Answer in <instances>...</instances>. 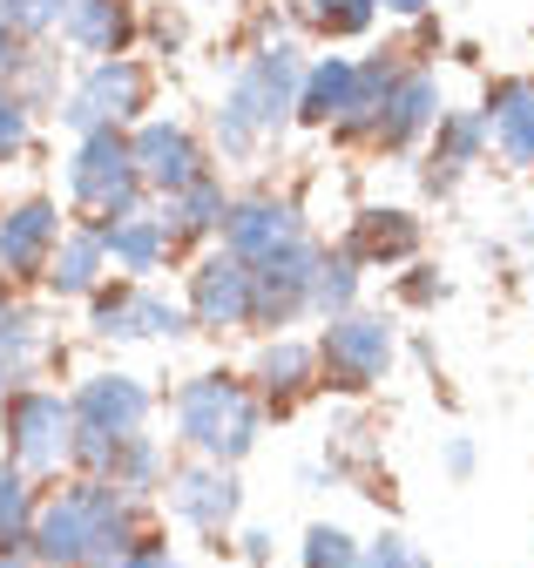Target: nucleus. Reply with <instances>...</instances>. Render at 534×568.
I'll list each match as a JSON object with an SVG mask.
<instances>
[{"label": "nucleus", "instance_id": "nucleus-29", "mask_svg": "<svg viewBox=\"0 0 534 568\" xmlns=\"http://www.w3.org/2000/svg\"><path fill=\"white\" fill-rule=\"evenodd\" d=\"M285 14L318 41H352L379 21V0H285Z\"/></svg>", "mask_w": 534, "mask_h": 568}, {"label": "nucleus", "instance_id": "nucleus-36", "mask_svg": "<svg viewBox=\"0 0 534 568\" xmlns=\"http://www.w3.org/2000/svg\"><path fill=\"white\" fill-rule=\"evenodd\" d=\"M366 568H433V555L407 535V528H386L366 541Z\"/></svg>", "mask_w": 534, "mask_h": 568}, {"label": "nucleus", "instance_id": "nucleus-23", "mask_svg": "<svg viewBox=\"0 0 534 568\" xmlns=\"http://www.w3.org/2000/svg\"><path fill=\"white\" fill-rule=\"evenodd\" d=\"M487 142H494V156L514 163V170H534V75H501L487 89Z\"/></svg>", "mask_w": 534, "mask_h": 568}, {"label": "nucleus", "instance_id": "nucleus-35", "mask_svg": "<svg viewBox=\"0 0 534 568\" xmlns=\"http://www.w3.org/2000/svg\"><path fill=\"white\" fill-rule=\"evenodd\" d=\"M0 14H8V28H14L21 41H48V34H61L69 0H0Z\"/></svg>", "mask_w": 534, "mask_h": 568}, {"label": "nucleus", "instance_id": "nucleus-26", "mask_svg": "<svg viewBox=\"0 0 534 568\" xmlns=\"http://www.w3.org/2000/svg\"><path fill=\"white\" fill-rule=\"evenodd\" d=\"M399 48H379V54H366V61H352V102H346V115L331 122V142H372V122H379V109H386V95H392V82H399Z\"/></svg>", "mask_w": 534, "mask_h": 568}, {"label": "nucleus", "instance_id": "nucleus-32", "mask_svg": "<svg viewBox=\"0 0 534 568\" xmlns=\"http://www.w3.org/2000/svg\"><path fill=\"white\" fill-rule=\"evenodd\" d=\"M8 89H14L34 115H54V109H61V54L34 41V48H28V61L14 68V82H8Z\"/></svg>", "mask_w": 534, "mask_h": 568}, {"label": "nucleus", "instance_id": "nucleus-22", "mask_svg": "<svg viewBox=\"0 0 534 568\" xmlns=\"http://www.w3.org/2000/svg\"><path fill=\"white\" fill-rule=\"evenodd\" d=\"M102 284H109V251H102L95 224H69L61 244H54V257H48V271H41V292L54 305H82L89 292H102Z\"/></svg>", "mask_w": 534, "mask_h": 568}, {"label": "nucleus", "instance_id": "nucleus-3", "mask_svg": "<svg viewBox=\"0 0 534 568\" xmlns=\"http://www.w3.org/2000/svg\"><path fill=\"white\" fill-rule=\"evenodd\" d=\"M170 419H176V440L196 454V460H217V467H237L257 440H264V399L250 393V379L237 373H189L176 393H170Z\"/></svg>", "mask_w": 534, "mask_h": 568}, {"label": "nucleus", "instance_id": "nucleus-19", "mask_svg": "<svg viewBox=\"0 0 534 568\" xmlns=\"http://www.w3.org/2000/svg\"><path fill=\"white\" fill-rule=\"evenodd\" d=\"M420 244H427V231H420L413 210L372 203V210H359V217H352V231H346L339 251H352L359 271H399V264H413V257H420Z\"/></svg>", "mask_w": 534, "mask_h": 568}, {"label": "nucleus", "instance_id": "nucleus-24", "mask_svg": "<svg viewBox=\"0 0 534 568\" xmlns=\"http://www.w3.org/2000/svg\"><path fill=\"white\" fill-rule=\"evenodd\" d=\"M95 237H102V251H109V271H122V277H156L170 257H176V244H170V224L156 217V203L150 210H136V217H115V224H95Z\"/></svg>", "mask_w": 534, "mask_h": 568}, {"label": "nucleus", "instance_id": "nucleus-10", "mask_svg": "<svg viewBox=\"0 0 534 568\" xmlns=\"http://www.w3.org/2000/svg\"><path fill=\"white\" fill-rule=\"evenodd\" d=\"M61 231H69V210H61L54 196H41V190L0 203V277L41 284V271H48Z\"/></svg>", "mask_w": 534, "mask_h": 568}, {"label": "nucleus", "instance_id": "nucleus-7", "mask_svg": "<svg viewBox=\"0 0 534 568\" xmlns=\"http://www.w3.org/2000/svg\"><path fill=\"white\" fill-rule=\"evenodd\" d=\"M311 345H318V386L346 393V399L386 386V373H392V359H399L392 318H386V312H366V305L325 318V332H318Z\"/></svg>", "mask_w": 534, "mask_h": 568}, {"label": "nucleus", "instance_id": "nucleus-2", "mask_svg": "<svg viewBox=\"0 0 534 568\" xmlns=\"http://www.w3.org/2000/svg\"><path fill=\"white\" fill-rule=\"evenodd\" d=\"M298 82H305V54L291 41H264L237 61V75L217 102V150L244 163L257 142H271L298 122Z\"/></svg>", "mask_w": 534, "mask_h": 568}, {"label": "nucleus", "instance_id": "nucleus-42", "mask_svg": "<svg viewBox=\"0 0 534 568\" xmlns=\"http://www.w3.org/2000/svg\"><path fill=\"white\" fill-rule=\"evenodd\" d=\"M237 541H244V561H250V568H264V561H271V535H264V528H244Z\"/></svg>", "mask_w": 534, "mask_h": 568}, {"label": "nucleus", "instance_id": "nucleus-18", "mask_svg": "<svg viewBox=\"0 0 534 568\" xmlns=\"http://www.w3.org/2000/svg\"><path fill=\"white\" fill-rule=\"evenodd\" d=\"M143 41V0H69L61 14V48L75 61H109Z\"/></svg>", "mask_w": 534, "mask_h": 568}, {"label": "nucleus", "instance_id": "nucleus-11", "mask_svg": "<svg viewBox=\"0 0 534 568\" xmlns=\"http://www.w3.org/2000/svg\"><path fill=\"white\" fill-rule=\"evenodd\" d=\"M163 508L196 528V535H210L224 541L237 528V508H244V487H237V467H217V460H189V467H170L163 480Z\"/></svg>", "mask_w": 534, "mask_h": 568}, {"label": "nucleus", "instance_id": "nucleus-30", "mask_svg": "<svg viewBox=\"0 0 534 568\" xmlns=\"http://www.w3.org/2000/svg\"><path fill=\"white\" fill-rule=\"evenodd\" d=\"M359 257L352 251H325L318 244V264H311V318L325 325V318H339V312H352L359 305Z\"/></svg>", "mask_w": 534, "mask_h": 568}, {"label": "nucleus", "instance_id": "nucleus-4", "mask_svg": "<svg viewBox=\"0 0 534 568\" xmlns=\"http://www.w3.org/2000/svg\"><path fill=\"white\" fill-rule=\"evenodd\" d=\"M61 190H69V217L75 224H115L150 210L143 170L129 156V129H89L75 135V150L61 156Z\"/></svg>", "mask_w": 534, "mask_h": 568}, {"label": "nucleus", "instance_id": "nucleus-41", "mask_svg": "<svg viewBox=\"0 0 534 568\" xmlns=\"http://www.w3.org/2000/svg\"><path fill=\"white\" fill-rule=\"evenodd\" d=\"M440 460H446V474H453V480H466V474H474V440H466V434H453Z\"/></svg>", "mask_w": 534, "mask_h": 568}, {"label": "nucleus", "instance_id": "nucleus-12", "mask_svg": "<svg viewBox=\"0 0 534 568\" xmlns=\"http://www.w3.org/2000/svg\"><path fill=\"white\" fill-rule=\"evenodd\" d=\"M69 413H75V426H95V434H109V440H129V434H143V426H150L156 393L136 373L102 366V373H82L69 386Z\"/></svg>", "mask_w": 534, "mask_h": 568}, {"label": "nucleus", "instance_id": "nucleus-5", "mask_svg": "<svg viewBox=\"0 0 534 568\" xmlns=\"http://www.w3.org/2000/svg\"><path fill=\"white\" fill-rule=\"evenodd\" d=\"M69 440H75V413L61 386L21 379L0 399V460L21 467L28 480H54L69 474Z\"/></svg>", "mask_w": 534, "mask_h": 568}, {"label": "nucleus", "instance_id": "nucleus-14", "mask_svg": "<svg viewBox=\"0 0 534 568\" xmlns=\"http://www.w3.org/2000/svg\"><path fill=\"white\" fill-rule=\"evenodd\" d=\"M311 264H318V244H298V251L250 264V332L278 338L285 325L311 318Z\"/></svg>", "mask_w": 534, "mask_h": 568}, {"label": "nucleus", "instance_id": "nucleus-44", "mask_svg": "<svg viewBox=\"0 0 534 568\" xmlns=\"http://www.w3.org/2000/svg\"><path fill=\"white\" fill-rule=\"evenodd\" d=\"M0 568H48L34 548H14V555H0Z\"/></svg>", "mask_w": 534, "mask_h": 568}, {"label": "nucleus", "instance_id": "nucleus-45", "mask_svg": "<svg viewBox=\"0 0 534 568\" xmlns=\"http://www.w3.org/2000/svg\"><path fill=\"white\" fill-rule=\"evenodd\" d=\"M8 386H14V373H8V359H0V399H8Z\"/></svg>", "mask_w": 534, "mask_h": 568}, {"label": "nucleus", "instance_id": "nucleus-25", "mask_svg": "<svg viewBox=\"0 0 534 568\" xmlns=\"http://www.w3.org/2000/svg\"><path fill=\"white\" fill-rule=\"evenodd\" d=\"M224 210H230V190L217 170H204L196 183H183L176 196H156V217L170 224V244H196V237H217L224 231Z\"/></svg>", "mask_w": 534, "mask_h": 568}, {"label": "nucleus", "instance_id": "nucleus-13", "mask_svg": "<svg viewBox=\"0 0 534 568\" xmlns=\"http://www.w3.org/2000/svg\"><path fill=\"white\" fill-rule=\"evenodd\" d=\"M224 251L230 257H244V264H264V257H278V251H298V244H311V231H305V210L291 203V196H230V210H224Z\"/></svg>", "mask_w": 534, "mask_h": 568}, {"label": "nucleus", "instance_id": "nucleus-9", "mask_svg": "<svg viewBox=\"0 0 534 568\" xmlns=\"http://www.w3.org/2000/svg\"><path fill=\"white\" fill-rule=\"evenodd\" d=\"M129 156H136L150 196H176L183 183H196L210 170L204 135H196L189 122H176V115H143L136 129H129Z\"/></svg>", "mask_w": 534, "mask_h": 568}, {"label": "nucleus", "instance_id": "nucleus-31", "mask_svg": "<svg viewBox=\"0 0 534 568\" xmlns=\"http://www.w3.org/2000/svg\"><path fill=\"white\" fill-rule=\"evenodd\" d=\"M34 508H41V480H28L21 467L0 460V555L28 548V535H34Z\"/></svg>", "mask_w": 534, "mask_h": 568}, {"label": "nucleus", "instance_id": "nucleus-39", "mask_svg": "<svg viewBox=\"0 0 534 568\" xmlns=\"http://www.w3.org/2000/svg\"><path fill=\"white\" fill-rule=\"evenodd\" d=\"M115 568H183V561H176V548L163 535H143V541H129V555Z\"/></svg>", "mask_w": 534, "mask_h": 568}, {"label": "nucleus", "instance_id": "nucleus-21", "mask_svg": "<svg viewBox=\"0 0 534 568\" xmlns=\"http://www.w3.org/2000/svg\"><path fill=\"white\" fill-rule=\"evenodd\" d=\"M0 359H8L14 386L34 379L48 359H54V332H48V312L34 298H21L14 277H0Z\"/></svg>", "mask_w": 534, "mask_h": 568}, {"label": "nucleus", "instance_id": "nucleus-33", "mask_svg": "<svg viewBox=\"0 0 534 568\" xmlns=\"http://www.w3.org/2000/svg\"><path fill=\"white\" fill-rule=\"evenodd\" d=\"M305 568H366V541H352L331 521H311L305 528Z\"/></svg>", "mask_w": 534, "mask_h": 568}, {"label": "nucleus", "instance_id": "nucleus-43", "mask_svg": "<svg viewBox=\"0 0 534 568\" xmlns=\"http://www.w3.org/2000/svg\"><path fill=\"white\" fill-rule=\"evenodd\" d=\"M379 14H399V21H420V14H433V0H379Z\"/></svg>", "mask_w": 534, "mask_h": 568}, {"label": "nucleus", "instance_id": "nucleus-28", "mask_svg": "<svg viewBox=\"0 0 534 568\" xmlns=\"http://www.w3.org/2000/svg\"><path fill=\"white\" fill-rule=\"evenodd\" d=\"M102 480H115L122 494L150 501V494H163V480H170V447L156 434H129V440H115V460H109Z\"/></svg>", "mask_w": 534, "mask_h": 568}, {"label": "nucleus", "instance_id": "nucleus-34", "mask_svg": "<svg viewBox=\"0 0 534 568\" xmlns=\"http://www.w3.org/2000/svg\"><path fill=\"white\" fill-rule=\"evenodd\" d=\"M28 142H34V109L0 82V170H14L28 156Z\"/></svg>", "mask_w": 534, "mask_h": 568}, {"label": "nucleus", "instance_id": "nucleus-8", "mask_svg": "<svg viewBox=\"0 0 534 568\" xmlns=\"http://www.w3.org/2000/svg\"><path fill=\"white\" fill-rule=\"evenodd\" d=\"M82 305H89L82 332L95 345H176V338L196 332L189 312L176 298H163L156 284H143V277H115V284H102V292H89Z\"/></svg>", "mask_w": 534, "mask_h": 568}, {"label": "nucleus", "instance_id": "nucleus-37", "mask_svg": "<svg viewBox=\"0 0 534 568\" xmlns=\"http://www.w3.org/2000/svg\"><path fill=\"white\" fill-rule=\"evenodd\" d=\"M446 298V277L433 271V264H413L407 277H399V305H413V312H427V305H440Z\"/></svg>", "mask_w": 534, "mask_h": 568}, {"label": "nucleus", "instance_id": "nucleus-15", "mask_svg": "<svg viewBox=\"0 0 534 568\" xmlns=\"http://www.w3.org/2000/svg\"><path fill=\"white\" fill-rule=\"evenodd\" d=\"M196 332H250V264L230 251H210L189 264V298H183Z\"/></svg>", "mask_w": 534, "mask_h": 568}, {"label": "nucleus", "instance_id": "nucleus-6", "mask_svg": "<svg viewBox=\"0 0 534 568\" xmlns=\"http://www.w3.org/2000/svg\"><path fill=\"white\" fill-rule=\"evenodd\" d=\"M156 102V68L136 61V54H109V61H82V75L61 89V109L54 122L69 135H89V129H136Z\"/></svg>", "mask_w": 534, "mask_h": 568}, {"label": "nucleus", "instance_id": "nucleus-38", "mask_svg": "<svg viewBox=\"0 0 534 568\" xmlns=\"http://www.w3.org/2000/svg\"><path fill=\"white\" fill-rule=\"evenodd\" d=\"M143 34H150V41H156V48H163V54H176V48H183V41H189V28H183V14H176V8H170V0H156V8H150V14H143Z\"/></svg>", "mask_w": 534, "mask_h": 568}, {"label": "nucleus", "instance_id": "nucleus-40", "mask_svg": "<svg viewBox=\"0 0 534 568\" xmlns=\"http://www.w3.org/2000/svg\"><path fill=\"white\" fill-rule=\"evenodd\" d=\"M28 48H34V41H21V34L8 28V14H0V82H14V68L28 61Z\"/></svg>", "mask_w": 534, "mask_h": 568}, {"label": "nucleus", "instance_id": "nucleus-16", "mask_svg": "<svg viewBox=\"0 0 534 568\" xmlns=\"http://www.w3.org/2000/svg\"><path fill=\"white\" fill-rule=\"evenodd\" d=\"M244 379H250V393L264 399V413L285 419V413H298V406L318 393V345H311V338H291V332L264 338Z\"/></svg>", "mask_w": 534, "mask_h": 568}, {"label": "nucleus", "instance_id": "nucleus-20", "mask_svg": "<svg viewBox=\"0 0 534 568\" xmlns=\"http://www.w3.org/2000/svg\"><path fill=\"white\" fill-rule=\"evenodd\" d=\"M481 156H487V122H481V109H440L433 150H427V170H420L427 196H453L460 176L474 170Z\"/></svg>", "mask_w": 534, "mask_h": 568}, {"label": "nucleus", "instance_id": "nucleus-17", "mask_svg": "<svg viewBox=\"0 0 534 568\" xmlns=\"http://www.w3.org/2000/svg\"><path fill=\"white\" fill-rule=\"evenodd\" d=\"M433 122H440L433 68H399V82H392V95H386V109L372 122V150L379 156H407V150H420V142L433 135Z\"/></svg>", "mask_w": 534, "mask_h": 568}, {"label": "nucleus", "instance_id": "nucleus-27", "mask_svg": "<svg viewBox=\"0 0 534 568\" xmlns=\"http://www.w3.org/2000/svg\"><path fill=\"white\" fill-rule=\"evenodd\" d=\"M352 102V54H318L305 61V82H298V122L305 129H331Z\"/></svg>", "mask_w": 534, "mask_h": 568}, {"label": "nucleus", "instance_id": "nucleus-1", "mask_svg": "<svg viewBox=\"0 0 534 568\" xmlns=\"http://www.w3.org/2000/svg\"><path fill=\"white\" fill-rule=\"evenodd\" d=\"M143 535H150V521H143L136 494H122L102 474H69V487L41 494L28 548L48 568H115L129 555V541H143Z\"/></svg>", "mask_w": 534, "mask_h": 568}]
</instances>
